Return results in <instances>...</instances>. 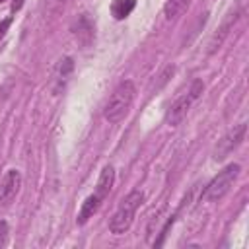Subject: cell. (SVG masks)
Segmentation results:
<instances>
[{
    "instance_id": "ba28073f",
    "label": "cell",
    "mask_w": 249,
    "mask_h": 249,
    "mask_svg": "<svg viewBox=\"0 0 249 249\" xmlns=\"http://www.w3.org/2000/svg\"><path fill=\"white\" fill-rule=\"evenodd\" d=\"M113 183H115V169L113 165H105L99 173V179H97V185H95V193L103 198H107V195L111 193L113 189Z\"/></svg>"
},
{
    "instance_id": "277c9868",
    "label": "cell",
    "mask_w": 249,
    "mask_h": 249,
    "mask_svg": "<svg viewBox=\"0 0 249 249\" xmlns=\"http://www.w3.org/2000/svg\"><path fill=\"white\" fill-rule=\"evenodd\" d=\"M202 89H204V84H202L200 80H193V84H191L189 91H185L181 97H177V99L173 101V105L169 107L167 117H165V121H167V124H169V126H177V124L187 117V113H189L191 105L200 97Z\"/></svg>"
},
{
    "instance_id": "3957f363",
    "label": "cell",
    "mask_w": 249,
    "mask_h": 249,
    "mask_svg": "<svg viewBox=\"0 0 249 249\" xmlns=\"http://www.w3.org/2000/svg\"><path fill=\"white\" fill-rule=\"evenodd\" d=\"M239 171H241V165L239 163H230L226 165L204 189L202 193V198L208 200V202H216L220 200L222 196H226V193L231 189V185L235 183V179L239 177Z\"/></svg>"
},
{
    "instance_id": "52a82bcc",
    "label": "cell",
    "mask_w": 249,
    "mask_h": 249,
    "mask_svg": "<svg viewBox=\"0 0 249 249\" xmlns=\"http://www.w3.org/2000/svg\"><path fill=\"white\" fill-rule=\"evenodd\" d=\"M103 200H105V198H103V196H99L97 193L89 195V196L82 202V208H80L78 218H76V220H78V224H80V226H84V224H86V222H88V220H89V218L99 210V206H101V202H103Z\"/></svg>"
},
{
    "instance_id": "6da1fadb",
    "label": "cell",
    "mask_w": 249,
    "mask_h": 249,
    "mask_svg": "<svg viewBox=\"0 0 249 249\" xmlns=\"http://www.w3.org/2000/svg\"><path fill=\"white\" fill-rule=\"evenodd\" d=\"M136 97V86L130 82V80H123L111 93V97L107 99L105 103V109H103V117L109 121V123H119L126 117V113L130 111L132 107V101Z\"/></svg>"
},
{
    "instance_id": "2e32d148",
    "label": "cell",
    "mask_w": 249,
    "mask_h": 249,
    "mask_svg": "<svg viewBox=\"0 0 249 249\" xmlns=\"http://www.w3.org/2000/svg\"><path fill=\"white\" fill-rule=\"evenodd\" d=\"M2 2H6V0H0V4H2Z\"/></svg>"
},
{
    "instance_id": "5bb4252c",
    "label": "cell",
    "mask_w": 249,
    "mask_h": 249,
    "mask_svg": "<svg viewBox=\"0 0 249 249\" xmlns=\"http://www.w3.org/2000/svg\"><path fill=\"white\" fill-rule=\"evenodd\" d=\"M12 19H14V18H6V19H2V21H0V39H2L4 35H6L8 27L12 25Z\"/></svg>"
},
{
    "instance_id": "7c38bea8",
    "label": "cell",
    "mask_w": 249,
    "mask_h": 249,
    "mask_svg": "<svg viewBox=\"0 0 249 249\" xmlns=\"http://www.w3.org/2000/svg\"><path fill=\"white\" fill-rule=\"evenodd\" d=\"M76 35H78V39L84 43V35H88V39L91 41L93 39V25H91V21L88 19V16L84 14L82 18H80V21H78V29H76Z\"/></svg>"
},
{
    "instance_id": "5b68a950",
    "label": "cell",
    "mask_w": 249,
    "mask_h": 249,
    "mask_svg": "<svg viewBox=\"0 0 249 249\" xmlns=\"http://www.w3.org/2000/svg\"><path fill=\"white\" fill-rule=\"evenodd\" d=\"M245 132H247V124H245V123H239V124L233 126L228 134H224L222 140H218V144H216V148H214V160H218V161L226 160V158L243 142Z\"/></svg>"
},
{
    "instance_id": "8fae6325",
    "label": "cell",
    "mask_w": 249,
    "mask_h": 249,
    "mask_svg": "<svg viewBox=\"0 0 249 249\" xmlns=\"http://www.w3.org/2000/svg\"><path fill=\"white\" fill-rule=\"evenodd\" d=\"M235 19H237V16H231V18H230V19H228V21H226V23H224L222 27H220V33H216V35L212 37V41H210V49H208L210 53H214V51H216V49H218V47L222 45V41H224V37L228 35V31H230V27L233 25V21H235Z\"/></svg>"
},
{
    "instance_id": "4fadbf2b",
    "label": "cell",
    "mask_w": 249,
    "mask_h": 249,
    "mask_svg": "<svg viewBox=\"0 0 249 249\" xmlns=\"http://www.w3.org/2000/svg\"><path fill=\"white\" fill-rule=\"evenodd\" d=\"M8 233H10L8 224H6L4 220H0V247L6 245V241H8Z\"/></svg>"
},
{
    "instance_id": "7a4b0ae2",
    "label": "cell",
    "mask_w": 249,
    "mask_h": 249,
    "mask_svg": "<svg viewBox=\"0 0 249 249\" xmlns=\"http://www.w3.org/2000/svg\"><path fill=\"white\" fill-rule=\"evenodd\" d=\"M142 200H144V193H142V191H138V189L130 191V193L121 200V204H119V208L115 210V214L111 216V220H109V231L115 233V235L124 233V231L132 226L134 214H136V210L140 208Z\"/></svg>"
},
{
    "instance_id": "30bf717a",
    "label": "cell",
    "mask_w": 249,
    "mask_h": 249,
    "mask_svg": "<svg viewBox=\"0 0 249 249\" xmlns=\"http://www.w3.org/2000/svg\"><path fill=\"white\" fill-rule=\"evenodd\" d=\"M134 8H136V0H113L111 14L115 19H124L132 14Z\"/></svg>"
},
{
    "instance_id": "8992f818",
    "label": "cell",
    "mask_w": 249,
    "mask_h": 249,
    "mask_svg": "<svg viewBox=\"0 0 249 249\" xmlns=\"http://www.w3.org/2000/svg\"><path fill=\"white\" fill-rule=\"evenodd\" d=\"M21 187V173L18 169H8L0 181V206H8Z\"/></svg>"
},
{
    "instance_id": "9c48e42d",
    "label": "cell",
    "mask_w": 249,
    "mask_h": 249,
    "mask_svg": "<svg viewBox=\"0 0 249 249\" xmlns=\"http://www.w3.org/2000/svg\"><path fill=\"white\" fill-rule=\"evenodd\" d=\"M189 2H191V0H167V2L163 4V16H165V19H167V21L177 19V18L187 10Z\"/></svg>"
},
{
    "instance_id": "9a60e30c",
    "label": "cell",
    "mask_w": 249,
    "mask_h": 249,
    "mask_svg": "<svg viewBox=\"0 0 249 249\" xmlns=\"http://www.w3.org/2000/svg\"><path fill=\"white\" fill-rule=\"evenodd\" d=\"M21 4H23V0H14V4H12V12H18V10L21 8Z\"/></svg>"
}]
</instances>
